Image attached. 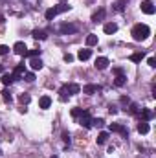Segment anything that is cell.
Returning <instances> with one entry per match:
<instances>
[{"label": "cell", "instance_id": "30bf717a", "mask_svg": "<svg viewBox=\"0 0 156 158\" xmlns=\"http://www.w3.org/2000/svg\"><path fill=\"white\" fill-rule=\"evenodd\" d=\"M99 90H101V86H97V85H86V86H83V92L88 94V96H92V94H96Z\"/></svg>", "mask_w": 156, "mask_h": 158}, {"label": "cell", "instance_id": "ac0fdd59", "mask_svg": "<svg viewBox=\"0 0 156 158\" xmlns=\"http://www.w3.org/2000/svg\"><path fill=\"white\" fill-rule=\"evenodd\" d=\"M107 140H109V132H107V131H103V132H99V134H97V145L107 143Z\"/></svg>", "mask_w": 156, "mask_h": 158}, {"label": "cell", "instance_id": "d6a6232c", "mask_svg": "<svg viewBox=\"0 0 156 158\" xmlns=\"http://www.w3.org/2000/svg\"><path fill=\"white\" fill-rule=\"evenodd\" d=\"M24 76H26V81H30V83L35 81V74H33V72H28V74H24Z\"/></svg>", "mask_w": 156, "mask_h": 158}, {"label": "cell", "instance_id": "7bdbcfd3", "mask_svg": "<svg viewBox=\"0 0 156 158\" xmlns=\"http://www.w3.org/2000/svg\"><path fill=\"white\" fill-rule=\"evenodd\" d=\"M2 70H4V68H2V64H0V72H2Z\"/></svg>", "mask_w": 156, "mask_h": 158}, {"label": "cell", "instance_id": "d590c367", "mask_svg": "<svg viewBox=\"0 0 156 158\" xmlns=\"http://www.w3.org/2000/svg\"><path fill=\"white\" fill-rule=\"evenodd\" d=\"M63 59H64L66 63H72V61H74V55H72V53H64V57H63Z\"/></svg>", "mask_w": 156, "mask_h": 158}, {"label": "cell", "instance_id": "484cf974", "mask_svg": "<svg viewBox=\"0 0 156 158\" xmlns=\"http://www.w3.org/2000/svg\"><path fill=\"white\" fill-rule=\"evenodd\" d=\"M18 101H20L22 105H28V103L31 101V98H30V94H20V96H18Z\"/></svg>", "mask_w": 156, "mask_h": 158}, {"label": "cell", "instance_id": "7a4b0ae2", "mask_svg": "<svg viewBox=\"0 0 156 158\" xmlns=\"http://www.w3.org/2000/svg\"><path fill=\"white\" fill-rule=\"evenodd\" d=\"M79 125L84 127V129H90L92 127V116H90L88 110H83V114L79 116Z\"/></svg>", "mask_w": 156, "mask_h": 158}, {"label": "cell", "instance_id": "7402d4cb", "mask_svg": "<svg viewBox=\"0 0 156 158\" xmlns=\"http://www.w3.org/2000/svg\"><path fill=\"white\" fill-rule=\"evenodd\" d=\"M143 57H145V53H143V52H138V53H132V55H130V61H132V63H142Z\"/></svg>", "mask_w": 156, "mask_h": 158}, {"label": "cell", "instance_id": "603a6c76", "mask_svg": "<svg viewBox=\"0 0 156 158\" xmlns=\"http://www.w3.org/2000/svg\"><path fill=\"white\" fill-rule=\"evenodd\" d=\"M13 81H15V77H13V74H4V76H2V83H4L6 86H7V85H11Z\"/></svg>", "mask_w": 156, "mask_h": 158}, {"label": "cell", "instance_id": "3957f363", "mask_svg": "<svg viewBox=\"0 0 156 158\" xmlns=\"http://www.w3.org/2000/svg\"><path fill=\"white\" fill-rule=\"evenodd\" d=\"M140 7H142V11H143L145 15H154V11H156L153 0H143V2L140 4Z\"/></svg>", "mask_w": 156, "mask_h": 158}, {"label": "cell", "instance_id": "277c9868", "mask_svg": "<svg viewBox=\"0 0 156 158\" xmlns=\"http://www.w3.org/2000/svg\"><path fill=\"white\" fill-rule=\"evenodd\" d=\"M13 52H15L17 55H26V53H28V48H26V44H24L22 40H18V42L13 44Z\"/></svg>", "mask_w": 156, "mask_h": 158}, {"label": "cell", "instance_id": "ba28073f", "mask_svg": "<svg viewBox=\"0 0 156 158\" xmlns=\"http://www.w3.org/2000/svg\"><path fill=\"white\" fill-rule=\"evenodd\" d=\"M59 30H61V33H64V35H66V33H76V31H77V28H76L74 24H66V22L61 24Z\"/></svg>", "mask_w": 156, "mask_h": 158}, {"label": "cell", "instance_id": "2e32d148", "mask_svg": "<svg viewBox=\"0 0 156 158\" xmlns=\"http://www.w3.org/2000/svg\"><path fill=\"white\" fill-rule=\"evenodd\" d=\"M149 131H151V127H149L147 121H140V123H138V132H140V134H147Z\"/></svg>", "mask_w": 156, "mask_h": 158}, {"label": "cell", "instance_id": "e575fe53", "mask_svg": "<svg viewBox=\"0 0 156 158\" xmlns=\"http://www.w3.org/2000/svg\"><path fill=\"white\" fill-rule=\"evenodd\" d=\"M147 64H149L151 68H154V66H156V59H154V57H149V59H147Z\"/></svg>", "mask_w": 156, "mask_h": 158}, {"label": "cell", "instance_id": "6da1fadb", "mask_svg": "<svg viewBox=\"0 0 156 158\" xmlns=\"http://www.w3.org/2000/svg\"><path fill=\"white\" fill-rule=\"evenodd\" d=\"M130 35H132V39L136 40V42H142V40H145L149 35H151V28L147 26V24H136L134 28H132V31H130Z\"/></svg>", "mask_w": 156, "mask_h": 158}, {"label": "cell", "instance_id": "9a60e30c", "mask_svg": "<svg viewBox=\"0 0 156 158\" xmlns=\"http://www.w3.org/2000/svg\"><path fill=\"white\" fill-rule=\"evenodd\" d=\"M31 37H33V39H37V40H44L48 35H46V31H44V30H33V31H31Z\"/></svg>", "mask_w": 156, "mask_h": 158}, {"label": "cell", "instance_id": "8d00e7d4", "mask_svg": "<svg viewBox=\"0 0 156 158\" xmlns=\"http://www.w3.org/2000/svg\"><path fill=\"white\" fill-rule=\"evenodd\" d=\"M103 123H105V121H103L101 118H97V119H92V125H97V127H101Z\"/></svg>", "mask_w": 156, "mask_h": 158}, {"label": "cell", "instance_id": "4dcf8cb0", "mask_svg": "<svg viewBox=\"0 0 156 158\" xmlns=\"http://www.w3.org/2000/svg\"><path fill=\"white\" fill-rule=\"evenodd\" d=\"M83 114V109H79V107H76V109H72V116L74 118H79Z\"/></svg>", "mask_w": 156, "mask_h": 158}, {"label": "cell", "instance_id": "1f68e13d", "mask_svg": "<svg viewBox=\"0 0 156 158\" xmlns=\"http://www.w3.org/2000/svg\"><path fill=\"white\" fill-rule=\"evenodd\" d=\"M26 55H30V57H39V55H40V50H30Z\"/></svg>", "mask_w": 156, "mask_h": 158}, {"label": "cell", "instance_id": "7c38bea8", "mask_svg": "<svg viewBox=\"0 0 156 158\" xmlns=\"http://www.w3.org/2000/svg\"><path fill=\"white\" fill-rule=\"evenodd\" d=\"M30 66H31L33 70H40V68L44 66V63L40 61V57H31V61H30Z\"/></svg>", "mask_w": 156, "mask_h": 158}, {"label": "cell", "instance_id": "60d3db41", "mask_svg": "<svg viewBox=\"0 0 156 158\" xmlns=\"http://www.w3.org/2000/svg\"><path fill=\"white\" fill-rule=\"evenodd\" d=\"M121 103H129V98L127 96H121Z\"/></svg>", "mask_w": 156, "mask_h": 158}, {"label": "cell", "instance_id": "74e56055", "mask_svg": "<svg viewBox=\"0 0 156 158\" xmlns=\"http://www.w3.org/2000/svg\"><path fill=\"white\" fill-rule=\"evenodd\" d=\"M63 140H64V142H66V143H70V134H68V132H66V131H64V132H63Z\"/></svg>", "mask_w": 156, "mask_h": 158}, {"label": "cell", "instance_id": "f546056e", "mask_svg": "<svg viewBox=\"0 0 156 158\" xmlns=\"http://www.w3.org/2000/svg\"><path fill=\"white\" fill-rule=\"evenodd\" d=\"M2 99H4L6 103H11V99H13V98H11L9 90H4V92H2Z\"/></svg>", "mask_w": 156, "mask_h": 158}, {"label": "cell", "instance_id": "ab89813d", "mask_svg": "<svg viewBox=\"0 0 156 158\" xmlns=\"http://www.w3.org/2000/svg\"><path fill=\"white\" fill-rule=\"evenodd\" d=\"M109 112H110V114H116L117 109H116V107H110V109H109Z\"/></svg>", "mask_w": 156, "mask_h": 158}, {"label": "cell", "instance_id": "8992f818", "mask_svg": "<svg viewBox=\"0 0 156 158\" xmlns=\"http://www.w3.org/2000/svg\"><path fill=\"white\" fill-rule=\"evenodd\" d=\"M24 74H26V64H24V63L17 64V66H15V70H13V77L18 79L20 76H24Z\"/></svg>", "mask_w": 156, "mask_h": 158}, {"label": "cell", "instance_id": "ee69618b", "mask_svg": "<svg viewBox=\"0 0 156 158\" xmlns=\"http://www.w3.org/2000/svg\"><path fill=\"white\" fill-rule=\"evenodd\" d=\"M51 158H59V156H51Z\"/></svg>", "mask_w": 156, "mask_h": 158}, {"label": "cell", "instance_id": "b9f144b4", "mask_svg": "<svg viewBox=\"0 0 156 158\" xmlns=\"http://www.w3.org/2000/svg\"><path fill=\"white\" fill-rule=\"evenodd\" d=\"M0 24H4V15H0Z\"/></svg>", "mask_w": 156, "mask_h": 158}, {"label": "cell", "instance_id": "52a82bcc", "mask_svg": "<svg viewBox=\"0 0 156 158\" xmlns=\"http://www.w3.org/2000/svg\"><path fill=\"white\" fill-rule=\"evenodd\" d=\"M105 13H107V11H105V7H99V9L92 15V22H101V20L105 19Z\"/></svg>", "mask_w": 156, "mask_h": 158}, {"label": "cell", "instance_id": "f35d334b", "mask_svg": "<svg viewBox=\"0 0 156 158\" xmlns=\"http://www.w3.org/2000/svg\"><path fill=\"white\" fill-rule=\"evenodd\" d=\"M114 74H116V76H121V74H123V68H114Z\"/></svg>", "mask_w": 156, "mask_h": 158}, {"label": "cell", "instance_id": "8fae6325", "mask_svg": "<svg viewBox=\"0 0 156 158\" xmlns=\"http://www.w3.org/2000/svg\"><path fill=\"white\" fill-rule=\"evenodd\" d=\"M103 31H105L107 35H112V33H116V31H117V24H116V22H109V24H105Z\"/></svg>", "mask_w": 156, "mask_h": 158}, {"label": "cell", "instance_id": "d6986e66", "mask_svg": "<svg viewBox=\"0 0 156 158\" xmlns=\"http://www.w3.org/2000/svg\"><path fill=\"white\" fill-rule=\"evenodd\" d=\"M97 42H99V39H97L96 33H90V35L86 37V46H96Z\"/></svg>", "mask_w": 156, "mask_h": 158}, {"label": "cell", "instance_id": "d4e9b609", "mask_svg": "<svg viewBox=\"0 0 156 158\" xmlns=\"http://www.w3.org/2000/svg\"><path fill=\"white\" fill-rule=\"evenodd\" d=\"M68 9H70V6H68V4H64V2H63V4H59V6H55V11H57V15H59V13H64V11H68Z\"/></svg>", "mask_w": 156, "mask_h": 158}, {"label": "cell", "instance_id": "4fadbf2b", "mask_svg": "<svg viewBox=\"0 0 156 158\" xmlns=\"http://www.w3.org/2000/svg\"><path fill=\"white\" fill-rule=\"evenodd\" d=\"M77 57L81 59V61H88V59L92 57V50H88V48H84V50H79Z\"/></svg>", "mask_w": 156, "mask_h": 158}, {"label": "cell", "instance_id": "5b68a950", "mask_svg": "<svg viewBox=\"0 0 156 158\" xmlns=\"http://www.w3.org/2000/svg\"><path fill=\"white\" fill-rule=\"evenodd\" d=\"M112 132H119L121 136H129V131L123 127V125H119V123H110V127H109Z\"/></svg>", "mask_w": 156, "mask_h": 158}, {"label": "cell", "instance_id": "e0dca14e", "mask_svg": "<svg viewBox=\"0 0 156 158\" xmlns=\"http://www.w3.org/2000/svg\"><path fill=\"white\" fill-rule=\"evenodd\" d=\"M153 116H154V112H153L151 109H142V118H143V121L153 119Z\"/></svg>", "mask_w": 156, "mask_h": 158}, {"label": "cell", "instance_id": "9c48e42d", "mask_svg": "<svg viewBox=\"0 0 156 158\" xmlns=\"http://www.w3.org/2000/svg\"><path fill=\"white\" fill-rule=\"evenodd\" d=\"M94 64H96V68H97V70H105V68L109 66V59H107V57H97Z\"/></svg>", "mask_w": 156, "mask_h": 158}, {"label": "cell", "instance_id": "4316f807", "mask_svg": "<svg viewBox=\"0 0 156 158\" xmlns=\"http://www.w3.org/2000/svg\"><path fill=\"white\" fill-rule=\"evenodd\" d=\"M125 4H127V0H117L116 4H114V11H123Z\"/></svg>", "mask_w": 156, "mask_h": 158}, {"label": "cell", "instance_id": "cb8c5ba5", "mask_svg": "<svg viewBox=\"0 0 156 158\" xmlns=\"http://www.w3.org/2000/svg\"><path fill=\"white\" fill-rule=\"evenodd\" d=\"M125 83H127V76H123V74H121V76H117V77L114 79V85H116V86H123Z\"/></svg>", "mask_w": 156, "mask_h": 158}, {"label": "cell", "instance_id": "ffe728a7", "mask_svg": "<svg viewBox=\"0 0 156 158\" xmlns=\"http://www.w3.org/2000/svg\"><path fill=\"white\" fill-rule=\"evenodd\" d=\"M66 90H68V94H79L81 92V86L76 85V83H72V85H66Z\"/></svg>", "mask_w": 156, "mask_h": 158}, {"label": "cell", "instance_id": "83f0119b", "mask_svg": "<svg viewBox=\"0 0 156 158\" xmlns=\"http://www.w3.org/2000/svg\"><path fill=\"white\" fill-rule=\"evenodd\" d=\"M59 94H61V101H66V99H68V96H70V94H68V90H66V85L59 90Z\"/></svg>", "mask_w": 156, "mask_h": 158}, {"label": "cell", "instance_id": "f1b7e54d", "mask_svg": "<svg viewBox=\"0 0 156 158\" xmlns=\"http://www.w3.org/2000/svg\"><path fill=\"white\" fill-rule=\"evenodd\" d=\"M138 112H140L138 103H130V105H129V114H138Z\"/></svg>", "mask_w": 156, "mask_h": 158}, {"label": "cell", "instance_id": "44dd1931", "mask_svg": "<svg viewBox=\"0 0 156 158\" xmlns=\"http://www.w3.org/2000/svg\"><path fill=\"white\" fill-rule=\"evenodd\" d=\"M44 17H46V20H53V19L57 17V11H55V7H50V9H46Z\"/></svg>", "mask_w": 156, "mask_h": 158}, {"label": "cell", "instance_id": "5bb4252c", "mask_svg": "<svg viewBox=\"0 0 156 158\" xmlns=\"http://www.w3.org/2000/svg\"><path fill=\"white\" fill-rule=\"evenodd\" d=\"M50 105H51V98H50V96H42V98L39 99L40 109H50Z\"/></svg>", "mask_w": 156, "mask_h": 158}, {"label": "cell", "instance_id": "836d02e7", "mask_svg": "<svg viewBox=\"0 0 156 158\" xmlns=\"http://www.w3.org/2000/svg\"><path fill=\"white\" fill-rule=\"evenodd\" d=\"M7 52H9V48H7L6 44H0V55H6Z\"/></svg>", "mask_w": 156, "mask_h": 158}]
</instances>
